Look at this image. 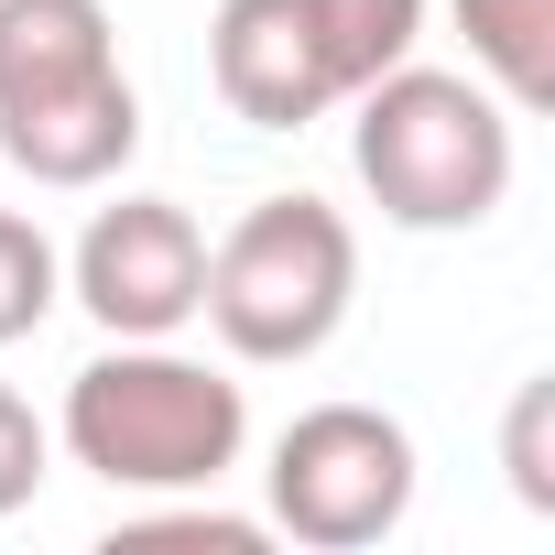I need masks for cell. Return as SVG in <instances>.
<instances>
[{
    "mask_svg": "<svg viewBox=\"0 0 555 555\" xmlns=\"http://www.w3.org/2000/svg\"><path fill=\"white\" fill-rule=\"evenodd\" d=\"M0 153L66 196L109 185L142 153L109 0H0Z\"/></svg>",
    "mask_w": 555,
    "mask_h": 555,
    "instance_id": "cell-1",
    "label": "cell"
},
{
    "mask_svg": "<svg viewBox=\"0 0 555 555\" xmlns=\"http://www.w3.org/2000/svg\"><path fill=\"white\" fill-rule=\"evenodd\" d=\"M55 436L109 490H218L250 447V403L229 371L185 360L175 338H120L66 382Z\"/></svg>",
    "mask_w": 555,
    "mask_h": 555,
    "instance_id": "cell-2",
    "label": "cell"
},
{
    "mask_svg": "<svg viewBox=\"0 0 555 555\" xmlns=\"http://www.w3.org/2000/svg\"><path fill=\"white\" fill-rule=\"evenodd\" d=\"M349 164L392 229H479L512 196V109L457 66H382L360 99Z\"/></svg>",
    "mask_w": 555,
    "mask_h": 555,
    "instance_id": "cell-3",
    "label": "cell"
},
{
    "mask_svg": "<svg viewBox=\"0 0 555 555\" xmlns=\"http://www.w3.org/2000/svg\"><path fill=\"white\" fill-rule=\"evenodd\" d=\"M425 44V0H218L207 66L250 131H306Z\"/></svg>",
    "mask_w": 555,
    "mask_h": 555,
    "instance_id": "cell-4",
    "label": "cell"
},
{
    "mask_svg": "<svg viewBox=\"0 0 555 555\" xmlns=\"http://www.w3.org/2000/svg\"><path fill=\"white\" fill-rule=\"evenodd\" d=\"M349 295H360V229L327 207V196H261L229 218V240H207V295L196 317L218 327L229 360H317L338 327H349Z\"/></svg>",
    "mask_w": 555,
    "mask_h": 555,
    "instance_id": "cell-5",
    "label": "cell"
},
{
    "mask_svg": "<svg viewBox=\"0 0 555 555\" xmlns=\"http://www.w3.org/2000/svg\"><path fill=\"white\" fill-rule=\"evenodd\" d=\"M272 533L317 555H360L414 512V436L382 403H306L272 436Z\"/></svg>",
    "mask_w": 555,
    "mask_h": 555,
    "instance_id": "cell-6",
    "label": "cell"
},
{
    "mask_svg": "<svg viewBox=\"0 0 555 555\" xmlns=\"http://www.w3.org/2000/svg\"><path fill=\"white\" fill-rule=\"evenodd\" d=\"M66 295L109 338H175V327H196V295H207V229L175 196H120L66 250Z\"/></svg>",
    "mask_w": 555,
    "mask_h": 555,
    "instance_id": "cell-7",
    "label": "cell"
},
{
    "mask_svg": "<svg viewBox=\"0 0 555 555\" xmlns=\"http://www.w3.org/2000/svg\"><path fill=\"white\" fill-rule=\"evenodd\" d=\"M447 12H457V34H468L479 88H490L512 120L555 99V0H447Z\"/></svg>",
    "mask_w": 555,
    "mask_h": 555,
    "instance_id": "cell-8",
    "label": "cell"
},
{
    "mask_svg": "<svg viewBox=\"0 0 555 555\" xmlns=\"http://www.w3.org/2000/svg\"><path fill=\"white\" fill-rule=\"evenodd\" d=\"M55 295H66V250H55L23 207H0V349L34 338V327L55 317Z\"/></svg>",
    "mask_w": 555,
    "mask_h": 555,
    "instance_id": "cell-9",
    "label": "cell"
},
{
    "mask_svg": "<svg viewBox=\"0 0 555 555\" xmlns=\"http://www.w3.org/2000/svg\"><path fill=\"white\" fill-rule=\"evenodd\" d=\"M544 425H555V382H522L512 425H501V468H512L522 512H555V447H544Z\"/></svg>",
    "mask_w": 555,
    "mask_h": 555,
    "instance_id": "cell-10",
    "label": "cell"
},
{
    "mask_svg": "<svg viewBox=\"0 0 555 555\" xmlns=\"http://www.w3.org/2000/svg\"><path fill=\"white\" fill-rule=\"evenodd\" d=\"M120 544H207V555H261L272 544V522H250V512H131V522H109V555Z\"/></svg>",
    "mask_w": 555,
    "mask_h": 555,
    "instance_id": "cell-11",
    "label": "cell"
},
{
    "mask_svg": "<svg viewBox=\"0 0 555 555\" xmlns=\"http://www.w3.org/2000/svg\"><path fill=\"white\" fill-rule=\"evenodd\" d=\"M44 468H55V436H44V414L0 382V522H12L34 490H44Z\"/></svg>",
    "mask_w": 555,
    "mask_h": 555,
    "instance_id": "cell-12",
    "label": "cell"
}]
</instances>
